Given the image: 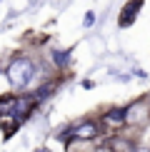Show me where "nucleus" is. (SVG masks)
Masks as SVG:
<instances>
[{
	"label": "nucleus",
	"instance_id": "nucleus-1",
	"mask_svg": "<svg viewBox=\"0 0 150 152\" xmlns=\"http://www.w3.org/2000/svg\"><path fill=\"white\" fill-rule=\"evenodd\" d=\"M35 72H38V65H35V60L33 58H15L8 65V80H10V85L15 87V90H25V87H30L33 85V80H35Z\"/></svg>",
	"mask_w": 150,
	"mask_h": 152
},
{
	"label": "nucleus",
	"instance_id": "nucleus-2",
	"mask_svg": "<svg viewBox=\"0 0 150 152\" xmlns=\"http://www.w3.org/2000/svg\"><path fill=\"white\" fill-rule=\"evenodd\" d=\"M100 135H103V122H100V120H80L78 125H68V127L60 132L58 140H62V142H68V140L95 142Z\"/></svg>",
	"mask_w": 150,
	"mask_h": 152
},
{
	"label": "nucleus",
	"instance_id": "nucleus-3",
	"mask_svg": "<svg viewBox=\"0 0 150 152\" xmlns=\"http://www.w3.org/2000/svg\"><path fill=\"white\" fill-rule=\"evenodd\" d=\"M125 120H128V125H143L150 120V107L145 102H135L130 107H125Z\"/></svg>",
	"mask_w": 150,
	"mask_h": 152
},
{
	"label": "nucleus",
	"instance_id": "nucleus-4",
	"mask_svg": "<svg viewBox=\"0 0 150 152\" xmlns=\"http://www.w3.org/2000/svg\"><path fill=\"white\" fill-rule=\"evenodd\" d=\"M100 122H103V127H123V125H128V120H125V107H110V110L103 112V117H100Z\"/></svg>",
	"mask_w": 150,
	"mask_h": 152
},
{
	"label": "nucleus",
	"instance_id": "nucleus-5",
	"mask_svg": "<svg viewBox=\"0 0 150 152\" xmlns=\"http://www.w3.org/2000/svg\"><path fill=\"white\" fill-rule=\"evenodd\" d=\"M140 8H143V0H130V3L123 8V12H120V25L123 28H128V25L135 20V15L140 12Z\"/></svg>",
	"mask_w": 150,
	"mask_h": 152
},
{
	"label": "nucleus",
	"instance_id": "nucleus-6",
	"mask_svg": "<svg viewBox=\"0 0 150 152\" xmlns=\"http://www.w3.org/2000/svg\"><path fill=\"white\" fill-rule=\"evenodd\" d=\"M108 147H110V152H135L138 150L130 137H110Z\"/></svg>",
	"mask_w": 150,
	"mask_h": 152
},
{
	"label": "nucleus",
	"instance_id": "nucleus-7",
	"mask_svg": "<svg viewBox=\"0 0 150 152\" xmlns=\"http://www.w3.org/2000/svg\"><path fill=\"white\" fill-rule=\"evenodd\" d=\"M53 62L58 67H65L68 62H70V53H68V50H55L53 53Z\"/></svg>",
	"mask_w": 150,
	"mask_h": 152
},
{
	"label": "nucleus",
	"instance_id": "nucleus-8",
	"mask_svg": "<svg viewBox=\"0 0 150 152\" xmlns=\"http://www.w3.org/2000/svg\"><path fill=\"white\" fill-rule=\"evenodd\" d=\"M93 23H95V12H88L85 15V28H90Z\"/></svg>",
	"mask_w": 150,
	"mask_h": 152
},
{
	"label": "nucleus",
	"instance_id": "nucleus-9",
	"mask_svg": "<svg viewBox=\"0 0 150 152\" xmlns=\"http://www.w3.org/2000/svg\"><path fill=\"white\" fill-rule=\"evenodd\" d=\"M135 152H150V147H138Z\"/></svg>",
	"mask_w": 150,
	"mask_h": 152
},
{
	"label": "nucleus",
	"instance_id": "nucleus-10",
	"mask_svg": "<svg viewBox=\"0 0 150 152\" xmlns=\"http://www.w3.org/2000/svg\"><path fill=\"white\" fill-rule=\"evenodd\" d=\"M35 152H48V150H45V147H40V150H35Z\"/></svg>",
	"mask_w": 150,
	"mask_h": 152
}]
</instances>
